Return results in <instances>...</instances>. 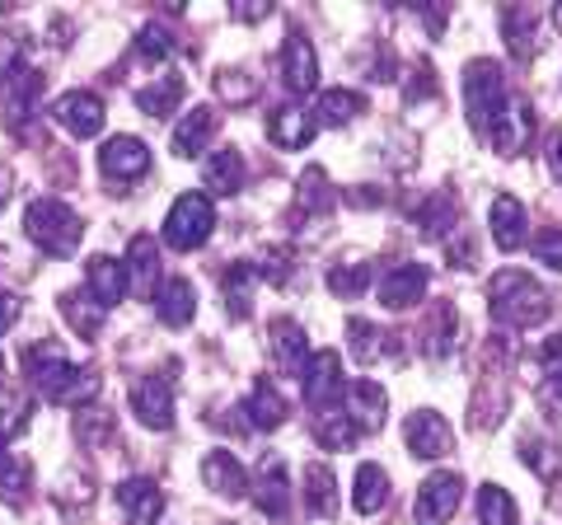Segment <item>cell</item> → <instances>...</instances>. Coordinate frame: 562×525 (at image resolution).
<instances>
[{
	"mask_svg": "<svg viewBox=\"0 0 562 525\" xmlns=\"http://www.w3.org/2000/svg\"><path fill=\"white\" fill-rule=\"evenodd\" d=\"M301 390H305L310 409H319V413L338 409V394H347V384H342V366H338V353H333V347L310 357L305 376H301Z\"/></svg>",
	"mask_w": 562,
	"mask_h": 525,
	"instance_id": "52a82bcc",
	"label": "cell"
},
{
	"mask_svg": "<svg viewBox=\"0 0 562 525\" xmlns=\"http://www.w3.org/2000/svg\"><path fill=\"white\" fill-rule=\"evenodd\" d=\"M549 174L562 183V132H553V136H549Z\"/></svg>",
	"mask_w": 562,
	"mask_h": 525,
	"instance_id": "db71d44e",
	"label": "cell"
},
{
	"mask_svg": "<svg viewBox=\"0 0 562 525\" xmlns=\"http://www.w3.org/2000/svg\"><path fill=\"white\" fill-rule=\"evenodd\" d=\"M0 366H5V361H0Z\"/></svg>",
	"mask_w": 562,
	"mask_h": 525,
	"instance_id": "6f0895ef",
	"label": "cell"
},
{
	"mask_svg": "<svg viewBox=\"0 0 562 525\" xmlns=\"http://www.w3.org/2000/svg\"><path fill=\"white\" fill-rule=\"evenodd\" d=\"M254 282H258L254 262H231V268H225V277H221V305L231 310V320H249Z\"/></svg>",
	"mask_w": 562,
	"mask_h": 525,
	"instance_id": "d4e9b609",
	"label": "cell"
},
{
	"mask_svg": "<svg viewBox=\"0 0 562 525\" xmlns=\"http://www.w3.org/2000/svg\"><path fill=\"white\" fill-rule=\"evenodd\" d=\"M479 521L483 525H520L516 502H512V493H506L502 483H483L479 488Z\"/></svg>",
	"mask_w": 562,
	"mask_h": 525,
	"instance_id": "8d00e7d4",
	"label": "cell"
},
{
	"mask_svg": "<svg viewBox=\"0 0 562 525\" xmlns=\"http://www.w3.org/2000/svg\"><path fill=\"white\" fill-rule=\"evenodd\" d=\"M183 76H160V80H150L146 90L136 94V103H140V113L146 118H169V113H179V103H183Z\"/></svg>",
	"mask_w": 562,
	"mask_h": 525,
	"instance_id": "f546056e",
	"label": "cell"
},
{
	"mask_svg": "<svg viewBox=\"0 0 562 525\" xmlns=\"http://www.w3.org/2000/svg\"><path fill=\"white\" fill-rule=\"evenodd\" d=\"M384 409H390V394H384L375 380H351V384H347V409H342V413H347L361 432L384 427Z\"/></svg>",
	"mask_w": 562,
	"mask_h": 525,
	"instance_id": "e0dca14e",
	"label": "cell"
},
{
	"mask_svg": "<svg viewBox=\"0 0 562 525\" xmlns=\"http://www.w3.org/2000/svg\"><path fill=\"white\" fill-rule=\"evenodd\" d=\"M0 206H5V179H0Z\"/></svg>",
	"mask_w": 562,
	"mask_h": 525,
	"instance_id": "9f6ffc18",
	"label": "cell"
},
{
	"mask_svg": "<svg viewBox=\"0 0 562 525\" xmlns=\"http://www.w3.org/2000/svg\"><path fill=\"white\" fill-rule=\"evenodd\" d=\"M29 394L14 384H0V436H20L29 427Z\"/></svg>",
	"mask_w": 562,
	"mask_h": 525,
	"instance_id": "60d3db41",
	"label": "cell"
},
{
	"mask_svg": "<svg viewBox=\"0 0 562 525\" xmlns=\"http://www.w3.org/2000/svg\"><path fill=\"white\" fill-rule=\"evenodd\" d=\"M99 169H103V179H113V183H136L140 174L150 169V146L136 142V136H113V142H103V150H99Z\"/></svg>",
	"mask_w": 562,
	"mask_h": 525,
	"instance_id": "30bf717a",
	"label": "cell"
},
{
	"mask_svg": "<svg viewBox=\"0 0 562 525\" xmlns=\"http://www.w3.org/2000/svg\"><path fill=\"white\" fill-rule=\"evenodd\" d=\"M436 94V76H431V62H417V76L408 80V90H403V99L408 103H422Z\"/></svg>",
	"mask_w": 562,
	"mask_h": 525,
	"instance_id": "f907efd6",
	"label": "cell"
},
{
	"mask_svg": "<svg viewBox=\"0 0 562 525\" xmlns=\"http://www.w3.org/2000/svg\"><path fill=\"white\" fill-rule=\"evenodd\" d=\"M357 432H361V427L351 423L347 413H338V409H328V413L314 417V442H319L324 450H351Z\"/></svg>",
	"mask_w": 562,
	"mask_h": 525,
	"instance_id": "d590c367",
	"label": "cell"
},
{
	"mask_svg": "<svg viewBox=\"0 0 562 525\" xmlns=\"http://www.w3.org/2000/svg\"><path fill=\"white\" fill-rule=\"evenodd\" d=\"M235 14H239V20H268L272 5H268V0H254V5H235Z\"/></svg>",
	"mask_w": 562,
	"mask_h": 525,
	"instance_id": "11a10c76",
	"label": "cell"
},
{
	"mask_svg": "<svg viewBox=\"0 0 562 525\" xmlns=\"http://www.w3.org/2000/svg\"><path fill=\"white\" fill-rule=\"evenodd\" d=\"M14 320H20V295H10V291H0V334H10Z\"/></svg>",
	"mask_w": 562,
	"mask_h": 525,
	"instance_id": "f5cc1de1",
	"label": "cell"
},
{
	"mask_svg": "<svg viewBox=\"0 0 562 525\" xmlns=\"http://www.w3.org/2000/svg\"><path fill=\"white\" fill-rule=\"evenodd\" d=\"M155 314H160L169 328H183L192 314H198V291H192L188 277H169V282L160 287V295H155Z\"/></svg>",
	"mask_w": 562,
	"mask_h": 525,
	"instance_id": "603a6c76",
	"label": "cell"
},
{
	"mask_svg": "<svg viewBox=\"0 0 562 525\" xmlns=\"http://www.w3.org/2000/svg\"><path fill=\"white\" fill-rule=\"evenodd\" d=\"M85 282H90V295L94 301L109 310V305H117L122 295H127V262H117V258H109V254H94L90 262H85Z\"/></svg>",
	"mask_w": 562,
	"mask_h": 525,
	"instance_id": "4fadbf2b",
	"label": "cell"
},
{
	"mask_svg": "<svg viewBox=\"0 0 562 525\" xmlns=\"http://www.w3.org/2000/svg\"><path fill=\"white\" fill-rule=\"evenodd\" d=\"M422 291H427V268H422V262H398V268L380 277L384 310H408L413 301H422Z\"/></svg>",
	"mask_w": 562,
	"mask_h": 525,
	"instance_id": "5bb4252c",
	"label": "cell"
},
{
	"mask_svg": "<svg viewBox=\"0 0 562 525\" xmlns=\"http://www.w3.org/2000/svg\"><path fill=\"white\" fill-rule=\"evenodd\" d=\"M454 324H460V320H454V305H436L431 324L422 328V353H427V357H446L454 347Z\"/></svg>",
	"mask_w": 562,
	"mask_h": 525,
	"instance_id": "74e56055",
	"label": "cell"
},
{
	"mask_svg": "<svg viewBox=\"0 0 562 525\" xmlns=\"http://www.w3.org/2000/svg\"><path fill=\"white\" fill-rule=\"evenodd\" d=\"M403 442H408V450L417 460H441V455H450V446H454V432L436 409H417L408 417V427H403Z\"/></svg>",
	"mask_w": 562,
	"mask_h": 525,
	"instance_id": "ba28073f",
	"label": "cell"
},
{
	"mask_svg": "<svg viewBox=\"0 0 562 525\" xmlns=\"http://www.w3.org/2000/svg\"><path fill=\"white\" fill-rule=\"evenodd\" d=\"M539 409L553 417V423H562V376H543L539 380Z\"/></svg>",
	"mask_w": 562,
	"mask_h": 525,
	"instance_id": "681fc988",
	"label": "cell"
},
{
	"mask_svg": "<svg viewBox=\"0 0 562 525\" xmlns=\"http://www.w3.org/2000/svg\"><path fill=\"white\" fill-rule=\"evenodd\" d=\"M61 314H66V324L76 328L80 338H99L103 320H109V310H103L90 291H66L61 295Z\"/></svg>",
	"mask_w": 562,
	"mask_h": 525,
	"instance_id": "4316f807",
	"label": "cell"
},
{
	"mask_svg": "<svg viewBox=\"0 0 562 525\" xmlns=\"http://www.w3.org/2000/svg\"><path fill=\"white\" fill-rule=\"evenodd\" d=\"M464 109L473 122V136L487 142L497 155H520L530 146V132H535L530 103L506 90V76L497 62L479 57L464 66Z\"/></svg>",
	"mask_w": 562,
	"mask_h": 525,
	"instance_id": "6da1fadb",
	"label": "cell"
},
{
	"mask_svg": "<svg viewBox=\"0 0 562 525\" xmlns=\"http://www.w3.org/2000/svg\"><path fill=\"white\" fill-rule=\"evenodd\" d=\"M132 413L150 432H169L173 427V380L169 376H146L132 390Z\"/></svg>",
	"mask_w": 562,
	"mask_h": 525,
	"instance_id": "8fae6325",
	"label": "cell"
},
{
	"mask_svg": "<svg viewBox=\"0 0 562 525\" xmlns=\"http://www.w3.org/2000/svg\"><path fill=\"white\" fill-rule=\"evenodd\" d=\"M487 310H492V320L506 324V328H539L553 314V301L535 277L506 268L487 282Z\"/></svg>",
	"mask_w": 562,
	"mask_h": 525,
	"instance_id": "3957f363",
	"label": "cell"
},
{
	"mask_svg": "<svg viewBox=\"0 0 562 525\" xmlns=\"http://www.w3.org/2000/svg\"><path fill=\"white\" fill-rule=\"evenodd\" d=\"M38 94H43V76L33 71V66L14 62L5 71V118H10V127H20V122L33 113Z\"/></svg>",
	"mask_w": 562,
	"mask_h": 525,
	"instance_id": "2e32d148",
	"label": "cell"
},
{
	"mask_svg": "<svg viewBox=\"0 0 562 525\" xmlns=\"http://www.w3.org/2000/svg\"><path fill=\"white\" fill-rule=\"evenodd\" d=\"M333 202H338V198H333V188H328V174L319 165L305 169V179H301V212H328Z\"/></svg>",
	"mask_w": 562,
	"mask_h": 525,
	"instance_id": "7bdbcfd3",
	"label": "cell"
},
{
	"mask_svg": "<svg viewBox=\"0 0 562 525\" xmlns=\"http://www.w3.org/2000/svg\"><path fill=\"white\" fill-rule=\"evenodd\" d=\"M258 512H268L272 521H286L291 512V479H286V465L272 460L268 469H262L258 479Z\"/></svg>",
	"mask_w": 562,
	"mask_h": 525,
	"instance_id": "83f0119b",
	"label": "cell"
},
{
	"mask_svg": "<svg viewBox=\"0 0 562 525\" xmlns=\"http://www.w3.org/2000/svg\"><path fill=\"white\" fill-rule=\"evenodd\" d=\"M117 506L127 512L132 525H155L165 516V493L150 479H122L117 483Z\"/></svg>",
	"mask_w": 562,
	"mask_h": 525,
	"instance_id": "9a60e30c",
	"label": "cell"
},
{
	"mask_svg": "<svg viewBox=\"0 0 562 525\" xmlns=\"http://www.w3.org/2000/svg\"><path fill=\"white\" fill-rule=\"evenodd\" d=\"M202 179H206V188L211 192H239L244 188V155L239 150H216L206 160V169H202Z\"/></svg>",
	"mask_w": 562,
	"mask_h": 525,
	"instance_id": "d6a6232c",
	"label": "cell"
},
{
	"mask_svg": "<svg viewBox=\"0 0 562 525\" xmlns=\"http://www.w3.org/2000/svg\"><path fill=\"white\" fill-rule=\"evenodd\" d=\"M361 516H375L384 502H390V474H384L380 465H361L357 469V493H351Z\"/></svg>",
	"mask_w": 562,
	"mask_h": 525,
	"instance_id": "836d02e7",
	"label": "cell"
},
{
	"mask_svg": "<svg viewBox=\"0 0 562 525\" xmlns=\"http://www.w3.org/2000/svg\"><path fill=\"white\" fill-rule=\"evenodd\" d=\"M216 90H221L225 103H249L258 94V80L249 71H221L216 76Z\"/></svg>",
	"mask_w": 562,
	"mask_h": 525,
	"instance_id": "f6af8a7d",
	"label": "cell"
},
{
	"mask_svg": "<svg viewBox=\"0 0 562 525\" xmlns=\"http://www.w3.org/2000/svg\"><path fill=\"white\" fill-rule=\"evenodd\" d=\"M24 231H29V239L38 244L47 258H70L80 249L85 225H80V216L70 212L66 202L38 198V202H29V212H24Z\"/></svg>",
	"mask_w": 562,
	"mask_h": 525,
	"instance_id": "277c9868",
	"label": "cell"
},
{
	"mask_svg": "<svg viewBox=\"0 0 562 525\" xmlns=\"http://www.w3.org/2000/svg\"><path fill=\"white\" fill-rule=\"evenodd\" d=\"M454 221V202L446 198V192H441V198H436V202H427V206H422V212H417V225H422V235H446V225ZM450 231H454V225H450Z\"/></svg>",
	"mask_w": 562,
	"mask_h": 525,
	"instance_id": "ee69618b",
	"label": "cell"
},
{
	"mask_svg": "<svg viewBox=\"0 0 562 525\" xmlns=\"http://www.w3.org/2000/svg\"><path fill=\"white\" fill-rule=\"evenodd\" d=\"M52 118H57L61 127L76 136V142H85V136H99L103 132V99L94 90H70V94L57 99Z\"/></svg>",
	"mask_w": 562,
	"mask_h": 525,
	"instance_id": "7c38bea8",
	"label": "cell"
},
{
	"mask_svg": "<svg viewBox=\"0 0 562 525\" xmlns=\"http://www.w3.org/2000/svg\"><path fill=\"white\" fill-rule=\"evenodd\" d=\"M29 488H33V465L20 460V455H10V450H0V502H5V506H24Z\"/></svg>",
	"mask_w": 562,
	"mask_h": 525,
	"instance_id": "1f68e13d",
	"label": "cell"
},
{
	"mask_svg": "<svg viewBox=\"0 0 562 525\" xmlns=\"http://www.w3.org/2000/svg\"><path fill=\"white\" fill-rule=\"evenodd\" d=\"M254 268H258V277H268V282H286V277H291V249H281V244H277V249H262V262H254Z\"/></svg>",
	"mask_w": 562,
	"mask_h": 525,
	"instance_id": "7dc6e473",
	"label": "cell"
},
{
	"mask_svg": "<svg viewBox=\"0 0 562 525\" xmlns=\"http://www.w3.org/2000/svg\"><path fill=\"white\" fill-rule=\"evenodd\" d=\"M460 498H464V479L460 474H450V469L427 474V483L417 488V506H413L417 525H446L454 516V506H460Z\"/></svg>",
	"mask_w": 562,
	"mask_h": 525,
	"instance_id": "8992f818",
	"label": "cell"
},
{
	"mask_svg": "<svg viewBox=\"0 0 562 525\" xmlns=\"http://www.w3.org/2000/svg\"><path fill=\"white\" fill-rule=\"evenodd\" d=\"M216 231V206H211L206 192H183V198H173L169 216H165V244L169 249H202Z\"/></svg>",
	"mask_w": 562,
	"mask_h": 525,
	"instance_id": "5b68a950",
	"label": "cell"
},
{
	"mask_svg": "<svg viewBox=\"0 0 562 525\" xmlns=\"http://www.w3.org/2000/svg\"><path fill=\"white\" fill-rule=\"evenodd\" d=\"M487 225H492V239H497L502 254H516L525 244V206L512 198V192H497V198H492Z\"/></svg>",
	"mask_w": 562,
	"mask_h": 525,
	"instance_id": "ffe728a7",
	"label": "cell"
},
{
	"mask_svg": "<svg viewBox=\"0 0 562 525\" xmlns=\"http://www.w3.org/2000/svg\"><path fill=\"white\" fill-rule=\"evenodd\" d=\"M272 353H277V366L286 376L301 380L305 376V366H310V343H305V328L295 324V320H272Z\"/></svg>",
	"mask_w": 562,
	"mask_h": 525,
	"instance_id": "ac0fdd59",
	"label": "cell"
},
{
	"mask_svg": "<svg viewBox=\"0 0 562 525\" xmlns=\"http://www.w3.org/2000/svg\"><path fill=\"white\" fill-rule=\"evenodd\" d=\"M520 460L530 465L539 479H553L558 469H562V455H558V446L549 442V436H535V432H525V436H520Z\"/></svg>",
	"mask_w": 562,
	"mask_h": 525,
	"instance_id": "f35d334b",
	"label": "cell"
},
{
	"mask_svg": "<svg viewBox=\"0 0 562 525\" xmlns=\"http://www.w3.org/2000/svg\"><path fill=\"white\" fill-rule=\"evenodd\" d=\"M281 80H286L291 94H310L319 85V57H314V43L301 29H291L286 43H281Z\"/></svg>",
	"mask_w": 562,
	"mask_h": 525,
	"instance_id": "9c48e42d",
	"label": "cell"
},
{
	"mask_svg": "<svg viewBox=\"0 0 562 525\" xmlns=\"http://www.w3.org/2000/svg\"><path fill=\"white\" fill-rule=\"evenodd\" d=\"M347 338H351V357H357L361 366H375L380 357L394 353V334H384V328H375L371 320H347Z\"/></svg>",
	"mask_w": 562,
	"mask_h": 525,
	"instance_id": "f1b7e54d",
	"label": "cell"
},
{
	"mask_svg": "<svg viewBox=\"0 0 562 525\" xmlns=\"http://www.w3.org/2000/svg\"><path fill=\"white\" fill-rule=\"evenodd\" d=\"M371 262H338V268L328 272V291L338 295V301H357V295L371 287Z\"/></svg>",
	"mask_w": 562,
	"mask_h": 525,
	"instance_id": "ab89813d",
	"label": "cell"
},
{
	"mask_svg": "<svg viewBox=\"0 0 562 525\" xmlns=\"http://www.w3.org/2000/svg\"><path fill=\"white\" fill-rule=\"evenodd\" d=\"M535 258L543 262V268L562 272V225H553V231H539V235H535Z\"/></svg>",
	"mask_w": 562,
	"mask_h": 525,
	"instance_id": "bcb514c9",
	"label": "cell"
},
{
	"mask_svg": "<svg viewBox=\"0 0 562 525\" xmlns=\"http://www.w3.org/2000/svg\"><path fill=\"white\" fill-rule=\"evenodd\" d=\"M24 371H29L33 390H38L43 399H52V404H61V409H85V404H94L99 390H103V376L94 371V366L76 371V366L66 361L61 347H52V343L29 347V353H24Z\"/></svg>",
	"mask_w": 562,
	"mask_h": 525,
	"instance_id": "7a4b0ae2",
	"label": "cell"
},
{
	"mask_svg": "<svg viewBox=\"0 0 562 525\" xmlns=\"http://www.w3.org/2000/svg\"><path fill=\"white\" fill-rule=\"evenodd\" d=\"M136 52H140V57H150V62H165L169 52H173V38H169L165 29H140Z\"/></svg>",
	"mask_w": 562,
	"mask_h": 525,
	"instance_id": "c3c4849f",
	"label": "cell"
},
{
	"mask_svg": "<svg viewBox=\"0 0 562 525\" xmlns=\"http://www.w3.org/2000/svg\"><path fill=\"white\" fill-rule=\"evenodd\" d=\"M314 132H319V122H314V113H305V109H277L268 118V136H272V146H281V150L310 146Z\"/></svg>",
	"mask_w": 562,
	"mask_h": 525,
	"instance_id": "44dd1931",
	"label": "cell"
},
{
	"mask_svg": "<svg viewBox=\"0 0 562 525\" xmlns=\"http://www.w3.org/2000/svg\"><path fill=\"white\" fill-rule=\"evenodd\" d=\"M357 113H366V99L351 94V90H324L319 94V109H314V122L319 127H347Z\"/></svg>",
	"mask_w": 562,
	"mask_h": 525,
	"instance_id": "e575fe53",
	"label": "cell"
},
{
	"mask_svg": "<svg viewBox=\"0 0 562 525\" xmlns=\"http://www.w3.org/2000/svg\"><path fill=\"white\" fill-rule=\"evenodd\" d=\"M127 282L136 295H150V287L160 282V244L150 235H132V249H127Z\"/></svg>",
	"mask_w": 562,
	"mask_h": 525,
	"instance_id": "7402d4cb",
	"label": "cell"
},
{
	"mask_svg": "<svg viewBox=\"0 0 562 525\" xmlns=\"http://www.w3.org/2000/svg\"><path fill=\"white\" fill-rule=\"evenodd\" d=\"M244 413H249V427L258 432H277L281 423H286V399L277 394V384L272 380H258L254 384V394H249V404H244Z\"/></svg>",
	"mask_w": 562,
	"mask_h": 525,
	"instance_id": "484cf974",
	"label": "cell"
},
{
	"mask_svg": "<svg viewBox=\"0 0 562 525\" xmlns=\"http://www.w3.org/2000/svg\"><path fill=\"white\" fill-rule=\"evenodd\" d=\"M202 483L211 488V493H221L225 502H239L244 493H249L244 465L235 460V455H225V450H211L206 460H202Z\"/></svg>",
	"mask_w": 562,
	"mask_h": 525,
	"instance_id": "d6986e66",
	"label": "cell"
},
{
	"mask_svg": "<svg viewBox=\"0 0 562 525\" xmlns=\"http://www.w3.org/2000/svg\"><path fill=\"white\" fill-rule=\"evenodd\" d=\"M305 506H310V516H319V521L338 516V479H333L324 465L305 469Z\"/></svg>",
	"mask_w": 562,
	"mask_h": 525,
	"instance_id": "4dcf8cb0",
	"label": "cell"
},
{
	"mask_svg": "<svg viewBox=\"0 0 562 525\" xmlns=\"http://www.w3.org/2000/svg\"><path fill=\"white\" fill-rule=\"evenodd\" d=\"M211 132H216V113L206 109V103H198V109H188L183 122L173 127V155H183V160H192V155H202Z\"/></svg>",
	"mask_w": 562,
	"mask_h": 525,
	"instance_id": "cb8c5ba5",
	"label": "cell"
},
{
	"mask_svg": "<svg viewBox=\"0 0 562 525\" xmlns=\"http://www.w3.org/2000/svg\"><path fill=\"white\" fill-rule=\"evenodd\" d=\"M539 361H543V376H562V334H553L539 347Z\"/></svg>",
	"mask_w": 562,
	"mask_h": 525,
	"instance_id": "816d5d0a",
	"label": "cell"
},
{
	"mask_svg": "<svg viewBox=\"0 0 562 525\" xmlns=\"http://www.w3.org/2000/svg\"><path fill=\"white\" fill-rule=\"evenodd\" d=\"M506 47H512V57H520V62L535 57L539 38H535V20L525 10H506Z\"/></svg>",
	"mask_w": 562,
	"mask_h": 525,
	"instance_id": "b9f144b4",
	"label": "cell"
}]
</instances>
